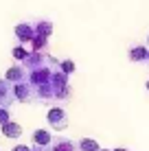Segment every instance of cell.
<instances>
[{
    "label": "cell",
    "mask_w": 149,
    "mask_h": 151,
    "mask_svg": "<svg viewBox=\"0 0 149 151\" xmlns=\"http://www.w3.org/2000/svg\"><path fill=\"white\" fill-rule=\"evenodd\" d=\"M15 101L20 103H35L37 101V90L31 81H22L15 83Z\"/></svg>",
    "instance_id": "cell-1"
},
{
    "label": "cell",
    "mask_w": 149,
    "mask_h": 151,
    "mask_svg": "<svg viewBox=\"0 0 149 151\" xmlns=\"http://www.w3.org/2000/svg\"><path fill=\"white\" fill-rule=\"evenodd\" d=\"M46 121H48V125L55 132H64L68 127V114L61 110V107H50L48 114H46Z\"/></svg>",
    "instance_id": "cell-2"
},
{
    "label": "cell",
    "mask_w": 149,
    "mask_h": 151,
    "mask_svg": "<svg viewBox=\"0 0 149 151\" xmlns=\"http://www.w3.org/2000/svg\"><path fill=\"white\" fill-rule=\"evenodd\" d=\"M15 101V86L7 79H0V107H11V103Z\"/></svg>",
    "instance_id": "cell-3"
},
{
    "label": "cell",
    "mask_w": 149,
    "mask_h": 151,
    "mask_svg": "<svg viewBox=\"0 0 149 151\" xmlns=\"http://www.w3.org/2000/svg\"><path fill=\"white\" fill-rule=\"evenodd\" d=\"M35 22H22L15 27V37L20 40V44H29L35 40Z\"/></svg>",
    "instance_id": "cell-4"
},
{
    "label": "cell",
    "mask_w": 149,
    "mask_h": 151,
    "mask_svg": "<svg viewBox=\"0 0 149 151\" xmlns=\"http://www.w3.org/2000/svg\"><path fill=\"white\" fill-rule=\"evenodd\" d=\"M4 79L11 81L13 86H15V83H22V81H29V70L24 68V66H13V68H9V70H7Z\"/></svg>",
    "instance_id": "cell-5"
},
{
    "label": "cell",
    "mask_w": 149,
    "mask_h": 151,
    "mask_svg": "<svg viewBox=\"0 0 149 151\" xmlns=\"http://www.w3.org/2000/svg\"><path fill=\"white\" fill-rule=\"evenodd\" d=\"M53 140L55 138L48 129H35L33 132V145H37V147H50Z\"/></svg>",
    "instance_id": "cell-6"
},
{
    "label": "cell",
    "mask_w": 149,
    "mask_h": 151,
    "mask_svg": "<svg viewBox=\"0 0 149 151\" xmlns=\"http://www.w3.org/2000/svg\"><path fill=\"white\" fill-rule=\"evenodd\" d=\"M50 151H79V145L68 138H55L50 145Z\"/></svg>",
    "instance_id": "cell-7"
},
{
    "label": "cell",
    "mask_w": 149,
    "mask_h": 151,
    "mask_svg": "<svg viewBox=\"0 0 149 151\" xmlns=\"http://www.w3.org/2000/svg\"><path fill=\"white\" fill-rule=\"evenodd\" d=\"M0 129H2V134H4V136H7V138H11V140H15V138H20V136H22V125H20V123H15V121H9L7 125H2Z\"/></svg>",
    "instance_id": "cell-8"
},
{
    "label": "cell",
    "mask_w": 149,
    "mask_h": 151,
    "mask_svg": "<svg viewBox=\"0 0 149 151\" xmlns=\"http://www.w3.org/2000/svg\"><path fill=\"white\" fill-rule=\"evenodd\" d=\"M35 33L42 35V37H50V35H53V22H48V20H37V22H35Z\"/></svg>",
    "instance_id": "cell-9"
},
{
    "label": "cell",
    "mask_w": 149,
    "mask_h": 151,
    "mask_svg": "<svg viewBox=\"0 0 149 151\" xmlns=\"http://www.w3.org/2000/svg\"><path fill=\"white\" fill-rule=\"evenodd\" d=\"M130 59L132 61H145V59H149V50L145 46H134L130 50Z\"/></svg>",
    "instance_id": "cell-10"
},
{
    "label": "cell",
    "mask_w": 149,
    "mask_h": 151,
    "mask_svg": "<svg viewBox=\"0 0 149 151\" xmlns=\"http://www.w3.org/2000/svg\"><path fill=\"white\" fill-rule=\"evenodd\" d=\"M77 145H79V151H101L99 142H96V140H92V138H81Z\"/></svg>",
    "instance_id": "cell-11"
},
{
    "label": "cell",
    "mask_w": 149,
    "mask_h": 151,
    "mask_svg": "<svg viewBox=\"0 0 149 151\" xmlns=\"http://www.w3.org/2000/svg\"><path fill=\"white\" fill-rule=\"evenodd\" d=\"M33 44V53H44L48 48V37H42V35H35V40L31 42Z\"/></svg>",
    "instance_id": "cell-12"
},
{
    "label": "cell",
    "mask_w": 149,
    "mask_h": 151,
    "mask_svg": "<svg viewBox=\"0 0 149 151\" xmlns=\"http://www.w3.org/2000/svg\"><path fill=\"white\" fill-rule=\"evenodd\" d=\"M11 55H13V59H20V61H24V59H27V57H29L31 53H27V48H24L22 44H18V46H15V48L11 50Z\"/></svg>",
    "instance_id": "cell-13"
},
{
    "label": "cell",
    "mask_w": 149,
    "mask_h": 151,
    "mask_svg": "<svg viewBox=\"0 0 149 151\" xmlns=\"http://www.w3.org/2000/svg\"><path fill=\"white\" fill-rule=\"evenodd\" d=\"M59 70H61V72H66V75H73V72H75V61H70V59L61 61Z\"/></svg>",
    "instance_id": "cell-14"
},
{
    "label": "cell",
    "mask_w": 149,
    "mask_h": 151,
    "mask_svg": "<svg viewBox=\"0 0 149 151\" xmlns=\"http://www.w3.org/2000/svg\"><path fill=\"white\" fill-rule=\"evenodd\" d=\"M9 121H11V116H9V110H7V107H0V127H2V125H7Z\"/></svg>",
    "instance_id": "cell-15"
},
{
    "label": "cell",
    "mask_w": 149,
    "mask_h": 151,
    "mask_svg": "<svg viewBox=\"0 0 149 151\" xmlns=\"http://www.w3.org/2000/svg\"><path fill=\"white\" fill-rule=\"evenodd\" d=\"M13 151H33V149L27 147V145H18V147H13Z\"/></svg>",
    "instance_id": "cell-16"
},
{
    "label": "cell",
    "mask_w": 149,
    "mask_h": 151,
    "mask_svg": "<svg viewBox=\"0 0 149 151\" xmlns=\"http://www.w3.org/2000/svg\"><path fill=\"white\" fill-rule=\"evenodd\" d=\"M33 151H50V147H37V145H35Z\"/></svg>",
    "instance_id": "cell-17"
},
{
    "label": "cell",
    "mask_w": 149,
    "mask_h": 151,
    "mask_svg": "<svg viewBox=\"0 0 149 151\" xmlns=\"http://www.w3.org/2000/svg\"><path fill=\"white\" fill-rule=\"evenodd\" d=\"M114 151H127V149H114Z\"/></svg>",
    "instance_id": "cell-18"
},
{
    "label": "cell",
    "mask_w": 149,
    "mask_h": 151,
    "mask_svg": "<svg viewBox=\"0 0 149 151\" xmlns=\"http://www.w3.org/2000/svg\"><path fill=\"white\" fill-rule=\"evenodd\" d=\"M147 90H149V81H147Z\"/></svg>",
    "instance_id": "cell-19"
},
{
    "label": "cell",
    "mask_w": 149,
    "mask_h": 151,
    "mask_svg": "<svg viewBox=\"0 0 149 151\" xmlns=\"http://www.w3.org/2000/svg\"><path fill=\"white\" fill-rule=\"evenodd\" d=\"M101 151H107V149H101Z\"/></svg>",
    "instance_id": "cell-20"
},
{
    "label": "cell",
    "mask_w": 149,
    "mask_h": 151,
    "mask_svg": "<svg viewBox=\"0 0 149 151\" xmlns=\"http://www.w3.org/2000/svg\"><path fill=\"white\" fill-rule=\"evenodd\" d=\"M147 61H149V59H147Z\"/></svg>",
    "instance_id": "cell-21"
}]
</instances>
